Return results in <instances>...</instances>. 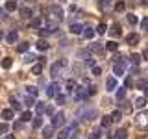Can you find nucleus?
<instances>
[{"mask_svg":"<svg viewBox=\"0 0 148 139\" xmlns=\"http://www.w3.org/2000/svg\"><path fill=\"white\" fill-rule=\"evenodd\" d=\"M78 117H80L82 120H87V122H89V120H92V119H96L98 117V111H96L95 108H82L80 111H78Z\"/></svg>","mask_w":148,"mask_h":139,"instance_id":"1","label":"nucleus"},{"mask_svg":"<svg viewBox=\"0 0 148 139\" xmlns=\"http://www.w3.org/2000/svg\"><path fill=\"white\" fill-rule=\"evenodd\" d=\"M135 124L141 130H148V111H141V113H137L135 115Z\"/></svg>","mask_w":148,"mask_h":139,"instance_id":"2","label":"nucleus"},{"mask_svg":"<svg viewBox=\"0 0 148 139\" xmlns=\"http://www.w3.org/2000/svg\"><path fill=\"white\" fill-rule=\"evenodd\" d=\"M65 124V113L63 111H58V113L52 115V126L58 128V126H63Z\"/></svg>","mask_w":148,"mask_h":139,"instance_id":"3","label":"nucleus"},{"mask_svg":"<svg viewBox=\"0 0 148 139\" xmlns=\"http://www.w3.org/2000/svg\"><path fill=\"white\" fill-rule=\"evenodd\" d=\"M72 96H74V100H76V102L85 100V98H87V95H85V87H74V89H72Z\"/></svg>","mask_w":148,"mask_h":139,"instance_id":"4","label":"nucleus"},{"mask_svg":"<svg viewBox=\"0 0 148 139\" xmlns=\"http://www.w3.org/2000/svg\"><path fill=\"white\" fill-rule=\"evenodd\" d=\"M48 11L52 13V17H54L58 22H61V21H63V9L59 8V6H52V8L48 9Z\"/></svg>","mask_w":148,"mask_h":139,"instance_id":"5","label":"nucleus"},{"mask_svg":"<svg viewBox=\"0 0 148 139\" xmlns=\"http://www.w3.org/2000/svg\"><path fill=\"white\" fill-rule=\"evenodd\" d=\"M65 65H67V61H65V59H59L58 63H54V65H52V69H50V72H52V76H54V78L58 76V72L61 71V67H65Z\"/></svg>","mask_w":148,"mask_h":139,"instance_id":"6","label":"nucleus"},{"mask_svg":"<svg viewBox=\"0 0 148 139\" xmlns=\"http://www.w3.org/2000/svg\"><path fill=\"white\" fill-rule=\"evenodd\" d=\"M58 89H59V85H58L56 82H52L48 87H46V96H48V98H52V96H56V95H58Z\"/></svg>","mask_w":148,"mask_h":139,"instance_id":"7","label":"nucleus"},{"mask_svg":"<svg viewBox=\"0 0 148 139\" xmlns=\"http://www.w3.org/2000/svg\"><path fill=\"white\" fill-rule=\"evenodd\" d=\"M124 71H126V67H124V61H117L113 65V72L117 74V76H122Z\"/></svg>","mask_w":148,"mask_h":139,"instance_id":"8","label":"nucleus"},{"mask_svg":"<svg viewBox=\"0 0 148 139\" xmlns=\"http://www.w3.org/2000/svg\"><path fill=\"white\" fill-rule=\"evenodd\" d=\"M82 32H83V24H80V22H72L71 24V34L82 35Z\"/></svg>","mask_w":148,"mask_h":139,"instance_id":"9","label":"nucleus"},{"mask_svg":"<svg viewBox=\"0 0 148 139\" xmlns=\"http://www.w3.org/2000/svg\"><path fill=\"white\" fill-rule=\"evenodd\" d=\"M41 136H43L45 139H52L54 137V126L50 124V126H45L43 132H41Z\"/></svg>","mask_w":148,"mask_h":139,"instance_id":"10","label":"nucleus"},{"mask_svg":"<svg viewBox=\"0 0 148 139\" xmlns=\"http://www.w3.org/2000/svg\"><path fill=\"white\" fill-rule=\"evenodd\" d=\"M89 48H91L92 54H102L104 52V45H100V43H91Z\"/></svg>","mask_w":148,"mask_h":139,"instance_id":"11","label":"nucleus"},{"mask_svg":"<svg viewBox=\"0 0 148 139\" xmlns=\"http://www.w3.org/2000/svg\"><path fill=\"white\" fill-rule=\"evenodd\" d=\"M122 34V28H120V24H117V22H115L113 26H111V30H109V35L111 37H117V35H120Z\"/></svg>","mask_w":148,"mask_h":139,"instance_id":"12","label":"nucleus"},{"mask_svg":"<svg viewBox=\"0 0 148 139\" xmlns=\"http://www.w3.org/2000/svg\"><path fill=\"white\" fill-rule=\"evenodd\" d=\"M95 34H96V32L92 30V28H83V32H82L83 39H87V41H89V39H92V37H95Z\"/></svg>","mask_w":148,"mask_h":139,"instance_id":"13","label":"nucleus"},{"mask_svg":"<svg viewBox=\"0 0 148 139\" xmlns=\"http://www.w3.org/2000/svg\"><path fill=\"white\" fill-rule=\"evenodd\" d=\"M126 41H128V45H137L139 41H141V35H139V34H130L126 37Z\"/></svg>","mask_w":148,"mask_h":139,"instance_id":"14","label":"nucleus"},{"mask_svg":"<svg viewBox=\"0 0 148 139\" xmlns=\"http://www.w3.org/2000/svg\"><path fill=\"white\" fill-rule=\"evenodd\" d=\"M115 137L117 139H128V130L126 128H119L117 132H115Z\"/></svg>","mask_w":148,"mask_h":139,"instance_id":"15","label":"nucleus"},{"mask_svg":"<svg viewBox=\"0 0 148 139\" xmlns=\"http://www.w3.org/2000/svg\"><path fill=\"white\" fill-rule=\"evenodd\" d=\"M58 26H59L58 22H46V24H45V30L48 32V34H54V32L58 30Z\"/></svg>","mask_w":148,"mask_h":139,"instance_id":"16","label":"nucleus"},{"mask_svg":"<svg viewBox=\"0 0 148 139\" xmlns=\"http://www.w3.org/2000/svg\"><path fill=\"white\" fill-rule=\"evenodd\" d=\"M32 119V111H21V122H30Z\"/></svg>","mask_w":148,"mask_h":139,"instance_id":"17","label":"nucleus"},{"mask_svg":"<svg viewBox=\"0 0 148 139\" xmlns=\"http://www.w3.org/2000/svg\"><path fill=\"white\" fill-rule=\"evenodd\" d=\"M6 39H8V43H9V45H13V43H15V41L18 39V34H17L15 30H11V32L8 34V37H6Z\"/></svg>","mask_w":148,"mask_h":139,"instance_id":"18","label":"nucleus"},{"mask_svg":"<svg viewBox=\"0 0 148 139\" xmlns=\"http://www.w3.org/2000/svg\"><path fill=\"white\" fill-rule=\"evenodd\" d=\"M9 104H11V109H13V111H22V104H21L18 100L11 98V100H9Z\"/></svg>","mask_w":148,"mask_h":139,"instance_id":"19","label":"nucleus"},{"mask_svg":"<svg viewBox=\"0 0 148 139\" xmlns=\"http://www.w3.org/2000/svg\"><path fill=\"white\" fill-rule=\"evenodd\" d=\"M106 87H108V91L117 89V80H115V78H108V82H106Z\"/></svg>","mask_w":148,"mask_h":139,"instance_id":"20","label":"nucleus"},{"mask_svg":"<svg viewBox=\"0 0 148 139\" xmlns=\"http://www.w3.org/2000/svg\"><path fill=\"white\" fill-rule=\"evenodd\" d=\"M133 106L139 108V109H143L146 106V98H145V96H139V98H135V104H133Z\"/></svg>","mask_w":148,"mask_h":139,"instance_id":"21","label":"nucleus"},{"mask_svg":"<svg viewBox=\"0 0 148 139\" xmlns=\"http://www.w3.org/2000/svg\"><path fill=\"white\" fill-rule=\"evenodd\" d=\"M109 117H111V122H119V120L122 119V111H119V109H117V111H113Z\"/></svg>","mask_w":148,"mask_h":139,"instance_id":"22","label":"nucleus"},{"mask_svg":"<svg viewBox=\"0 0 148 139\" xmlns=\"http://www.w3.org/2000/svg\"><path fill=\"white\" fill-rule=\"evenodd\" d=\"M106 48H108L109 52H117V50H119V43H115V41H109V43H106Z\"/></svg>","mask_w":148,"mask_h":139,"instance_id":"23","label":"nucleus"},{"mask_svg":"<svg viewBox=\"0 0 148 139\" xmlns=\"http://www.w3.org/2000/svg\"><path fill=\"white\" fill-rule=\"evenodd\" d=\"M100 124H102V128H109L111 126V117L109 115H104L102 120H100Z\"/></svg>","mask_w":148,"mask_h":139,"instance_id":"24","label":"nucleus"},{"mask_svg":"<svg viewBox=\"0 0 148 139\" xmlns=\"http://www.w3.org/2000/svg\"><path fill=\"white\" fill-rule=\"evenodd\" d=\"M35 46H37L39 50H46V48H48L50 45H48V41H46V39H39V41H37V45H35Z\"/></svg>","mask_w":148,"mask_h":139,"instance_id":"25","label":"nucleus"},{"mask_svg":"<svg viewBox=\"0 0 148 139\" xmlns=\"http://www.w3.org/2000/svg\"><path fill=\"white\" fill-rule=\"evenodd\" d=\"M17 9V2L15 0H8L6 2V11H15Z\"/></svg>","mask_w":148,"mask_h":139,"instance_id":"26","label":"nucleus"},{"mask_svg":"<svg viewBox=\"0 0 148 139\" xmlns=\"http://www.w3.org/2000/svg\"><path fill=\"white\" fill-rule=\"evenodd\" d=\"M13 109H2V119H6V120H9V119H13Z\"/></svg>","mask_w":148,"mask_h":139,"instance_id":"27","label":"nucleus"},{"mask_svg":"<svg viewBox=\"0 0 148 139\" xmlns=\"http://www.w3.org/2000/svg\"><path fill=\"white\" fill-rule=\"evenodd\" d=\"M41 72H43V65H41V63H37V65H34V67H32V74L39 76Z\"/></svg>","mask_w":148,"mask_h":139,"instance_id":"28","label":"nucleus"},{"mask_svg":"<svg viewBox=\"0 0 148 139\" xmlns=\"http://www.w3.org/2000/svg\"><path fill=\"white\" fill-rule=\"evenodd\" d=\"M35 109H37V113H39V115H43V113H45V109H46L45 102H35Z\"/></svg>","mask_w":148,"mask_h":139,"instance_id":"29","label":"nucleus"},{"mask_svg":"<svg viewBox=\"0 0 148 139\" xmlns=\"http://www.w3.org/2000/svg\"><path fill=\"white\" fill-rule=\"evenodd\" d=\"M24 104L28 106V108H32V106H35V96H32V95H28L26 98H24Z\"/></svg>","mask_w":148,"mask_h":139,"instance_id":"30","label":"nucleus"},{"mask_svg":"<svg viewBox=\"0 0 148 139\" xmlns=\"http://www.w3.org/2000/svg\"><path fill=\"white\" fill-rule=\"evenodd\" d=\"M106 32H108V26L104 24V22H100L98 26H96V34H100V35H104Z\"/></svg>","mask_w":148,"mask_h":139,"instance_id":"31","label":"nucleus"},{"mask_svg":"<svg viewBox=\"0 0 148 139\" xmlns=\"http://www.w3.org/2000/svg\"><path fill=\"white\" fill-rule=\"evenodd\" d=\"M17 50H18V52H22V54L28 52V50H30V43H21V45L17 46Z\"/></svg>","mask_w":148,"mask_h":139,"instance_id":"32","label":"nucleus"},{"mask_svg":"<svg viewBox=\"0 0 148 139\" xmlns=\"http://www.w3.org/2000/svg\"><path fill=\"white\" fill-rule=\"evenodd\" d=\"M11 65H13V59L11 58H4L2 59V67L4 69H11Z\"/></svg>","mask_w":148,"mask_h":139,"instance_id":"33","label":"nucleus"},{"mask_svg":"<svg viewBox=\"0 0 148 139\" xmlns=\"http://www.w3.org/2000/svg\"><path fill=\"white\" fill-rule=\"evenodd\" d=\"M124 96H126V89H124V87H119L117 89V100H124Z\"/></svg>","mask_w":148,"mask_h":139,"instance_id":"34","label":"nucleus"},{"mask_svg":"<svg viewBox=\"0 0 148 139\" xmlns=\"http://www.w3.org/2000/svg\"><path fill=\"white\" fill-rule=\"evenodd\" d=\"M69 136H71V132H69V128H65L58 133V139H69Z\"/></svg>","mask_w":148,"mask_h":139,"instance_id":"35","label":"nucleus"},{"mask_svg":"<svg viewBox=\"0 0 148 139\" xmlns=\"http://www.w3.org/2000/svg\"><path fill=\"white\" fill-rule=\"evenodd\" d=\"M26 89H28V95H32V96H37V93H39V89L35 85H28Z\"/></svg>","mask_w":148,"mask_h":139,"instance_id":"36","label":"nucleus"},{"mask_svg":"<svg viewBox=\"0 0 148 139\" xmlns=\"http://www.w3.org/2000/svg\"><path fill=\"white\" fill-rule=\"evenodd\" d=\"M30 28H41V19H30Z\"/></svg>","mask_w":148,"mask_h":139,"instance_id":"37","label":"nucleus"},{"mask_svg":"<svg viewBox=\"0 0 148 139\" xmlns=\"http://www.w3.org/2000/svg\"><path fill=\"white\" fill-rule=\"evenodd\" d=\"M130 59H132V65H139L141 63V54H132Z\"/></svg>","mask_w":148,"mask_h":139,"instance_id":"38","label":"nucleus"},{"mask_svg":"<svg viewBox=\"0 0 148 139\" xmlns=\"http://www.w3.org/2000/svg\"><path fill=\"white\" fill-rule=\"evenodd\" d=\"M21 15L22 17H32V9L30 8H21Z\"/></svg>","mask_w":148,"mask_h":139,"instance_id":"39","label":"nucleus"},{"mask_svg":"<svg viewBox=\"0 0 148 139\" xmlns=\"http://www.w3.org/2000/svg\"><path fill=\"white\" fill-rule=\"evenodd\" d=\"M34 128H43V119H41V117L34 119Z\"/></svg>","mask_w":148,"mask_h":139,"instance_id":"40","label":"nucleus"},{"mask_svg":"<svg viewBox=\"0 0 148 139\" xmlns=\"http://www.w3.org/2000/svg\"><path fill=\"white\" fill-rule=\"evenodd\" d=\"M128 22H130V24H137V22H139V19H137L135 15H133V13H130V15H128Z\"/></svg>","mask_w":148,"mask_h":139,"instance_id":"41","label":"nucleus"},{"mask_svg":"<svg viewBox=\"0 0 148 139\" xmlns=\"http://www.w3.org/2000/svg\"><path fill=\"white\" fill-rule=\"evenodd\" d=\"M115 9H117V11H124V9H126V4H124V2H117V4H115Z\"/></svg>","mask_w":148,"mask_h":139,"instance_id":"42","label":"nucleus"},{"mask_svg":"<svg viewBox=\"0 0 148 139\" xmlns=\"http://www.w3.org/2000/svg\"><path fill=\"white\" fill-rule=\"evenodd\" d=\"M6 132H8V124L6 122H0V136H4Z\"/></svg>","mask_w":148,"mask_h":139,"instance_id":"43","label":"nucleus"},{"mask_svg":"<svg viewBox=\"0 0 148 139\" xmlns=\"http://www.w3.org/2000/svg\"><path fill=\"white\" fill-rule=\"evenodd\" d=\"M35 59H37V58H35L34 54H28L26 58H24V61H26V63H32V61H35Z\"/></svg>","mask_w":148,"mask_h":139,"instance_id":"44","label":"nucleus"},{"mask_svg":"<svg viewBox=\"0 0 148 139\" xmlns=\"http://www.w3.org/2000/svg\"><path fill=\"white\" fill-rule=\"evenodd\" d=\"M45 113H46V115H54V113H56V109H54V106H46V109H45Z\"/></svg>","mask_w":148,"mask_h":139,"instance_id":"45","label":"nucleus"},{"mask_svg":"<svg viewBox=\"0 0 148 139\" xmlns=\"http://www.w3.org/2000/svg\"><path fill=\"white\" fill-rule=\"evenodd\" d=\"M141 28H143V30H148V17H145L141 21Z\"/></svg>","mask_w":148,"mask_h":139,"instance_id":"46","label":"nucleus"},{"mask_svg":"<svg viewBox=\"0 0 148 139\" xmlns=\"http://www.w3.org/2000/svg\"><path fill=\"white\" fill-rule=\"evenodd\" d=\"M89 139H102V136H100L98 132H91L89 133Z\"/></svg>","mask_w":148,"mask_h":139,"instance_id":"47","label":"nucleus"},{"mask_svg":"<svg viewBox=\"0 0 148 139\" xmlns=\"http://www.w3.org/2000/svg\"><path fill=\"white\" fill-rule=\"evenodd\" d=\"M74 87H76V83H74L72 80H69V82H67V89H69V91L72 93V89H74Z\"/></svg>","mask_w":148,"mask_h":139,"instance_id":"48","label":"nucleus"},{"mask_svg":"<svg viewBox=\"0 0 148 139\" xmlns=\"http://www.w3.org/2000/svg\"><path fill=\"white\" fill-rule=\"evenodd\" d=\"M56 100H58V104H63V102H65V95H59V93H58V95H56Z\"/></svg>","mask_w":148,"mask_h":139,"instance_id":"49","label":"nucleus"},{"mask_svg":"<svg viewBox=\"0 0 148 139\" xmlns=\"http://www.w3.org/2000/svg\"><path fill=\"white\" fill-rule=\"evenodd\" d=\"M92 74H95V76H98V74H102V69L95 65V67H92Z\"/></svg>","mask_w":148,"mask_h":139,"instance_id":"50","label":"nucleus"},{"mask_svg":"<svg viewBox=\"0 0 148 139\" xmlns=\"http://www.w3.org/2000/svg\"><path fill=\"white\" fill-rule=\"evenodd\" d=\"M111 4V0H100V8H108Z\"/></svg>","mask_w":148,"mask_h":139,"instance_id":"51","label":"nucleus"},{"mask_svg":"<svg viewBox=\"0 0 148 139\" xmlns=\"http://www.w3.org/2000/svg\"><path fill=\"white\" fill-rule=\"evenodd\" d=\"M46 35H48V32H46L45 28H41V30H39V37L43 39V37H46Z\"/></svg>","mask_w":148,"mask_h":139,"instance_id":"52","label":"nucleus"},{"mask_svg":"<svg viewBox=\"0 0 148 139\" xmlns=\"http://www.w3.org/2000/svg\"><path fill=\"white\" fill-rule=\"evenodd\" d=\"M122 109L124 111H130V109H132V106H130L128 102H122Z\"/></svg>","mask_w":148,"mask_h":139,"instance_id":"53","label":"nucleus"},{"mask_svg":"<svg viewBox=\"0 0 148 139\" xmlns=\"http://www.w3.org/2000/svg\"><path fill=\"white\" fill-rule=\"evenodd\" d=\"M2 139H15V136H13V133H4Z\"/></svg>","mask_w":148,"mask_h":139,"instance_id":"54","label":"nucleus"},{"mask_svg":"<svg viewBox=\"0 0 148 139\" xmlns=\"http://www.w3.org/2000/svg\"><path fill=\"white\" fill-rule=\"evenodd\" d=\"M85 63H87V65H91V67H95V59H91V58H89V59H85Z\"/></svg>","mask_w":148,"mask_h":139,"instance_id":"55","label":"nucleus"},{"mask_svg":"<svg viewBox=\"0 0 148 139\" xmlns=\"http://www.w3.org/2000/svg\"><path fill=\"white\" fill-rule=\"evenodd\" d=\"M21 128H22L21 122H15V124H13V130H21Z\"/></svg>","mask_w":148,"mask_h":139,"instance_id":"56","label":"nucleus"},{"mask_svg":"<svg viewBox=\"0 0 148 139\" xmlns=\"http://www.w3.org/2000/svg\"><path fill=\"white\" fill-rule=\"evenodd\" d=\"M132 83H133L132 78H126V87H132Z\"/></svg>","mask_w":148,"mask_h":139,"instance_id":"57","label":"nucleus"},{"mask_svg":"<svg viewBox=\"0 0 148 139\" xmlns=\"http://www.w3.org/2000/svg\"><path fill=\"white\" fill-rule=\"evenodd\" d=\"M145 98H148V85L145 87Z\"/></svg>","mask_w":148,"mask_h":139,"instance_id":"58","label":"nucleus"},{"mask_svg":"<svg viewBox=\"0 0 148 139\" xmlns=\"http://www.w3.org/2000/svg\"><path fill=\"white\" fill-rule=\"evenodd\" d=\"M143 4H145V6H146V4H148V0H143Z\"/></svg>","mask_w":148,"mask_h":139,"instance_id":"59","label":"nucleus"},{"mask_svg":"<svg viewBox=\"0 0 148 139\" xmlns=\"http://www.w3.org/2000/svg\"><path fill=\"white\" fill-rule=\"evenodd\" d=\"M0 39H2V32H0Z\"/></svg>","mask_w":148,"mask_h":139,"instance_id":"60","label":"nucleus"},{"mask_svg":"<svg viewBox=\"0 0 148 139\" xmlns=\"http://www.w3.org/2000/svg\"><path fill=\"white\" fill-rule=\"evenodd\" d=\"M28 2H35V0H28Z\"/></svg>","mask_w":148,"mask_h":139,"instance_id":"61","label":"nucleus"},{"mask_svg":"<svg viewBox=\"0 0 148 139\" xmlns=\"http://www.w3.org/2000/svg\"><path fill=\"white\" fill-rule=\"evenodd\" d=\"M15 2H17V0H15Z\"/></svg>","mask_w":148,"mask_h":139,"instance_id":"62","label":"nucleus"}]
</instances>
